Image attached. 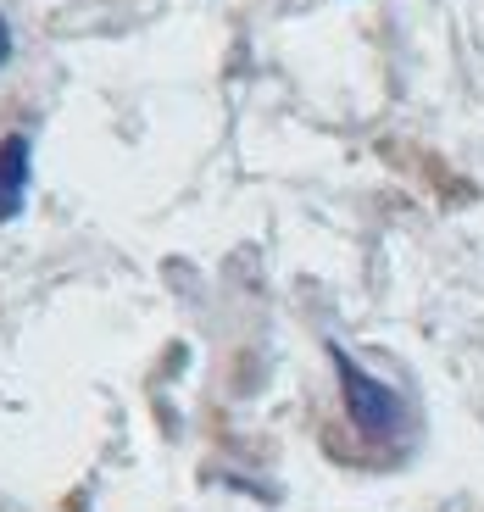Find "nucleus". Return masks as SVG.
I'll return each instance as SVG.
<instances>
[{"label":"nucleus","instance_id":"f257e3e1","mask_svg":"<svg viewBox=\"0 0 484 512\" xmlns=\"http://www.w3.org/2000/svg\"><path fill=\"white\" fill-rule=\"evenodd\" d=\"M329 357H334V373H340V396H345L351 429H357L362 440H373V446H401V440H412V429H418L412 401L401 396L390 379H373L351 351L329 346Z\"/></svg>","mask_w":484,"mask_h":512},{"label":"nucleus","instance_id":"f03ea898","mask_svg":"<svg viewBox=\"0 0 484 512\" xmlns=\"http://www.w3.org/2000/svg\"><path fill=\"white\" fill-rule=\"evenodd\" d=\"M28 179H34V145H28V134H6L0 140V223L23 218Z\"/></svg>","mask_w":484,"mask_h":512},{"label":"nucleus","instance_id":"7ed1b4c3","mask_svg":"<svg viewBox=\"0 0 484 512\" xmlns=\"http://www.w3.org/2000/svg\"><path fill=\"white\" fill-rule=\"evenodd\" d=\"M12 62V23H6V17H0V67Z\"/></svg>","mask_w":484,"mask_h":512}]
</instances>
